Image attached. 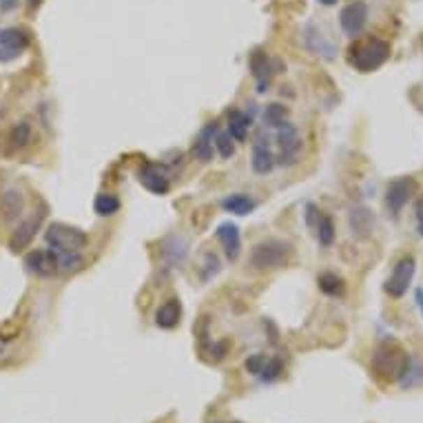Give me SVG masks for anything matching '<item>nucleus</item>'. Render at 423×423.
I'll return each instance as SVG.
<instances>
[{
	"mask_svg": "<svg viewBox=\"0 0 423 423\" xmlns=\"http://www.w3.org/2000/svg\"><path fill=\"white\" fill-rule=\"evenodd\" d=\"M277 147H279V153H277V164L281 166H295L299 162V156H302V135L297 131V126L292 122H284L277 129Z\"/></svg>",
	"mask_w": 423,
	"mask_h": 423,
	"instance_id": "39448f33",
	"label": "nucleus"
},
{
	"mask_svg": "<svg viewBox=\"0 0 423 423\" xmlns=\"http://www.w3.org/2000/svg\"><path fill=\"white\" fill-rule=\"evenodd\" d=\"M317 286L328 297H343L346 292V281L335 273H322L317 277Z\"/></svg>",
	"mask_w": 423,
	"mask_h": 423,
	"instance_id": "b1692460",
	"label": "nucleus"
},
{
	"mask_svg": "<svg viewBox=\"0 0 423 423\" xmlns=\"http://www.w3.org/2000/svg\"><path fill=\"white\" fill-rule=\"evenodd\" d=\"M22 211H24V195L14 186L5 188L3 195H0V215H3V220L14 222L22 215Z\"/></svg>",
	"mask_w": 423,
	"mask_h": 423,
	"instance_id": "4468645a",
	"label": "nucleus"
},
{
	"mask_svg": "<svg viewBox=\"0 0 423 423\" xmlns=\"http://www.w3.org/2000/svg\"><path fill=\"white\" fill-rule=\"evenodd\" d=\"M120 198L115 193H98L96 200H94V211L100 215V217H111L120 211Z\"/></svg>",
	"mask_w": 423,
	"mask_h": 423,
	"instance_id": "bb28decb",
	"label": "nucleus"
},
{
	"mask_svg": "<svg viewBox=\"0 0 423 423\" xmlns=\"http://www.w3.org/2000/svg\"><path fill=\"white\" fill-rule=\"evenodd\" d=\"M286 118H288V109L284 105H279V102L266 105V109L262 113V120H264L266 129H279V126L286 122Z\"/></svg>",
	"mask_w": 423,
	"mask_h": 423,
	"instance_id": "393cba45",
	"label": "nucleus"
},
{
	"mask_svg": "<svg viewBox=\"0 0 423 423\" xmlns=\"http://www.w3.org/2000/svg\"><path fill=\"white\" fill-rule=\"evenodd\" d=\"M213 147H215L217 153H220V158H224V160L235 156V140L228 131H217L215 140H213Z\"/></svg>",
	"mask_w": 423,
	"mask_h": 423,
	"instance_id": "c85d7f7f",
	"label": "nucleus"
},
{
	"mask_svg": "<svg viewBox=\"0 0 423 423\" xmlns=\"http://www.w3.org/2000/svg\"><path fill=\"white\" fill-rule=\"evenodd\" d=\"M179 317H182V304L177 299H166L164 304L158 306L156 311V326L171 330L179 324Z\"/></svg>",
	"mask_w": 423,
	"mask_h": 423,
	"instance_id": "412c9836",
	"label": "nucleus"
},
{
	"mask_svg": "<svg viewBox=\"0 0 423 423\" xmlns=\"http://www.w3.org/2000/svg\"><path fill=\"white\" fill-rule=\"evenodd\" d=\"M45 242L49 244V248H54V251L80 253L89 244V235L78 226L54 222V224H49L45 230Z\"/></svg>",
	"mask_w": 423,
	"mask_h": 423,
	"instance_id": "20e7f679",
	"label": "nucleus"
},
{
	"mask_svg": "<svg viewBox=\"0 0 423 423\" xmlns=\"http://www.w3.org/2000/svg\"><path fill=\"white\" fill-rule=\"evenodd\" d=\"M415 222H417L419 237H423V195L417 198V202H415Z\"/></svg>",
	"mask_w": 423,
	"mask_h": 423,
	"instance_id": "72a5a7b5",
	"label": "nucleus"
},
{
	"mask_svg": "<svg viewBox=\"0 0 423 423\" xmlns=\"http://www.w3.org/2000/svg\"><path fill=\"white\" fill-rule=\"evenodd\" d=\"M388 58H390V43L375 36L364 38V40H355L348 47V54H346L348 65L359 73L377 71L379 67L386 65Z\"/></svg>",
	"mask_w": 423,
	"mask_h": 423,
	"instance_id": "f257e3e1",
	"label": "nucleus"
},
{
	"mask_svg": "<svg viewBox=\"0 0 423 423\" xmlns=\"http://www.w3.org/2000/svg\"><path fill=\"white\" fill-rule=\"evenodd\" d=\"M279 375H281V362H279V359H268L260 377L264 381H275Z\"/></svg>",
	"mask_w": 423,
	"mask_h": 423,
	"instance_id": "2f4dec72",
	"label": "nucleus"
},
{
	"mask_svg": "<svg viewBox=\"0 0 423 423\" xmlns=\"http://www.w3.org/2000/svg\"><path fill=\"white\" fill-rule=\"evenodd\" d=\"M415 273H417V262H415L413 255H406V258H401L399 262L394 264L390 277L386 279V286H383V290H386L392 299H401L403 295L408 292L410 284H413Z\"/></svg>",
	"mask_w": 423,
	"mask_h": 423,
	"instance_id": "423d86ee",
	"label": "nucleus"
},
{
	"mask_svg": "<svg viewBox=\"0 0 423 423\" xmlns=\"http://www.w3.org/2000/svg\"><path fill=\"white\" fill-rule=\"evenodd\" d=\"M29 45H31V34L27 29H22V27L0 29V47L16 51V54H22Z\"/></svg>",
	"mask_w": 423,
	"mask_h": 423,
	"instance_id": "6ab92c4d",
	"label": "nucleus"
},
{
	"mask_svg": "<svg viewBox=\"0 0 423 423\" xmlns=\"http://www.w3.org/2000/svg\"><path fill=\"white\" fill-rule=\"evenodd\" d=\"M34 138V129L29 122H18L14 129L9 133V142H11V149H24Z\"/></svg>",
	"mask_w": 423,
	"mask_h": 423,
	"instance_id": "cd10ccee",
	"label": "nucleus"
},
{
	"mask_svg": "<svg viewBox=\"0 0 423 423\" xmlns=\"http://www.w3.org/2000/svg\"><path fill=\"white\" fill-rule=\"evenodd\" d=\"M319 215H322V211H319L315 204H306V224L315 228V224H317V220H319Z\"/></svg>",
	"mask_w": 423,
	"mask_h": 423,
	"instance_id": "f704fd0d",
	"label": "nucleus"
},
{
	"mask_svg": "<svg viewBox=\"0 0 423 423\" xmlns=\"http://www.w3.org/2000/svg\"><path fill=\"white\" fill-rule=\"evenodd\" d=\"M215 235H217V239H220V244L224 246L226 258H228L230 262H235V260L239 258V253H242V235H239L237 224L224 222V224L217 226Z\"/></svg>",
	"mask_w": 423,
	"mask_h": 423,
	"instance_id": "ddd939ff",
	"label": "nucleus"
},
{
	"mask_svg": "<svg viewBox=\"0 0 423 423\" xmlns=\"http://www.w3.org/2000/svg\"><path fill=\"white\" fill-rule=\"evenodd\" d=\"M20 54H16V51H9V49H5V47H0V60L3 62H9V60H16Z\"/></svg>",
	"mask_w": 423,
	"mask_h": 423,
	"instance_id": "c9c22d12",
	"label": "nucleus"
},
{
	"mask_svg": "<svg viewBox=\"0 0 423 423\" xmlns=\"http://www.w3.org/2000/svg\"><path fill=\"white\" fill-rule=\"evenodd\" d=\"M251 124H253V118L248 113L239 111V109L228 111V133L233 135L235 142H244V140L248 138Z\"/></svg>",
	"mask_w": 423,
	"mask_h": 423,
	"instance_id": "5701e85b",
	"label": "nucleus"
},
{
	"mask_svg": "<svg viewBox=\"0 0 423 423\" xmlns=\"http://www.w3.org/2000/svg\"><path fill=\"white\" fill-rule=\"evenodd\" d=\"M302 40H304V47L311 51L315 56H322L326 60H332L337 54V47L335 43L330 40V38L324 34L322 27H317L315 22H306L304 24V31H302Z\"/></svg>",
	"mask_w": 423,
	"mask_h": 423,
	"instance_id": "1a4fd4ad",
	"label": "nucleus"
},
{
	"mask_svg": "<svg viewBox=\"0 0 423 423\" xmlns=\"http://www.w3.org/2000/svg\"><path fill=\"white\" fill-rule=\"evenodd\" d=\"M24 266H27V271L34 273L36 277H54L60 273L58 268V253L54 248L49 251H31L27 253V258H24Z\"/></svg>",
	"mask_w": 423,
	"mask_h": 423,
	"instance_id": "9b49d317",
	"label": "nucleus"
},
{
	"mask_svg": "<svg viewBox=\"0 0 423 423\" xmlns=\"http://www.w3.org/2000/svg\"><path fill=\"white\" fill-rule=\"evenodd\" d=\"M251 73H253V78L258 80V91L260 94L268 91V78H271V73H275V71L264 51H255L251 56Z\"/></svg>",
	"mask_w": 423,
	"mask_h": 423,
	"instance_id": "aec40b11",
	"label": "nucleus"
},
{
	"mask_svg": "<svg viewBox=\"0 0 423 423\" xmlns=\"http://www.w3.org/2000/svg\"><path fill=\"white\" fill-rule=\"evenodd\" d=\"M27 3H29L31 9H36V7H40V5H43V0H27Z\"/></svg>",
	"mask_w": 423,
	"mask_h": 423,
	"instance_id": "58836bf2",
	"label": "nucleus"
},
{
	"mask_svg": "<svg viewBox=\"0 0 423 423\" xmlns=\"http://www.w3.org/2000/svg\"><path fill=\"white\" fill-rule=\"evenodd\" d=\"M315 228H317V239H319V244L326 246V248L335 244L337 230H335V222H332V217H330V215H326V213L319 215V220H317Z\"/></svg>",
	"mask_w": 423,
	"mask_h": 423,
	"instance_id": "a878e982",
	"label": "nucleus"
},
{
	"mask_svg": "<svg viewBox=\"0 0 423 423\" xmlns=\"http://www.w3.org/2000/svg\"><path fill=\"white\" fill-rule=\"evenodd\" d=\"M410 366V357L394 339H386L379 343V348L373 355V370L383 381H401Z\"/></svg>",
	"mask_w": 423,
	"mask_h": 423,
	"instance_id": "f03ea898",
	"label": "nucleus"
},
{
	"mask_svg": "<svg viewBox=\"0 0 423 423\" xmlns=\"http://www.w3.org/2000/svg\"><path fill=\"white\" fill-rule=\"evenodd\" d=\"M348 224H350V230H352L355 237L366 239V237H370V233H373L375 215L370 213V209H366V207H355L348 215Z\"/></svg>",
	"mask_w": 423,
	"mask_h": 423,
	"instance_id": "f3484780",
	"label": "nucleus"
},
{
	"mask_svg": "<svg viewBox=\"0 0 423 423\" xmlns=\"http://www.w3.org/2000/svg\"><path fill=\"white\" fill-rule=\"evenodd\" d=\"M415 193H417L415 177L403 175V177L392 179V182L388 184V188H386V209L396 217L403 211L406 204L415 198Z\"/></svg>",
	"mask_w": 423,
	"mask_h": 423,
	"instance_id": "6e6552de",
	"label": "nucleus"
},
{
	"mask_svg": "<svg viewBox=\"0 0 423 423\" xmlns=\"http://www.w3.org/2000/svg\"><path fill=\"white\" fill-rule=\"evenodd\" d=\"M138 179L153 195H166L171 191V173L160 162H144L138 171Z\"/></svg>",
	"mask_w": 423,
	"mask_h": 423,
	"instance_id": "0eeeda50",
	"label": "nucleus"
},
{
	"mask_svg": "<svg viewBox=\"0 0 423 423\" xmlns=\"http://www.w3.org/2000/svg\"><path fill=\"white\" fill-rule=\"evenodd\" d=\"M220 131V126L217 122H207V126L200 131V135L195 138L193 142V156L200 160V162H211L213 160V140H215V133Z\"/></svg>",
	"mask_w": 423,
	"mask_h": 423,
	"instance_id": "dca6fc26",
	"label": "nucleus"
},
{
	"mask_svg": "<svg viewBox=\"0 0 423 423\" xmlns=\"http://www.w3.org/2000/svg\"><path fill=\"white\" fill-rule=\"evenodd\" d=\"M251 166L258 175H266L271 173L277 166V158L271 149V144H262V142H253V156H251Z\"/></svg>",
	"mask_w": 423,
	"mask_h": 423,
	"instance_id": "a211bd4d",
	"label": "nucleus"
},
{
	"mask_svg": "<svg viewBox=\"0 0 423 423\" xmlns=\"http://www.w3.org/2000/svg\"><path fill=\"white\" fill-rule=\"evenodd\" d=\"M317 3H319V5H326V7H330V5H335L337 0H317Z\"/></svg>",
	"mask_w": 423,
	"mask_h": 423,
	"instance_id": "ea45409f",
	"label": "nucleus"
},
{
	"mask_svg": "<svg viewBox=\"0 0 423 423\" xmlns=\"http://www.w3.org/2000/svg\"><path fill=\"white\" fill-rule=\"evenodd\" d=\"M186 255H188V242H186V237H182V235H171V237L164 239V244H162V258H164V262L169 264L171 268L182 266L184 260H186Z\"/></svg>",
	"mask_w": 423,
	"mask_h": 423,
	"instance_id": "2eb2a0df",
	"label": "nucleus"
},
{
	"mask_svg": "<svg viewBox=\"0 0 423 423\" xmlns=\"http://www.w3.org/2000/svg\"><path fill=\"white\" fill-rule=\"evenodd\" d=\"M292 255H295V248L290 242L268 237L253 246L251 264L255 271H277V268H284L292 260Z\"/></svg>",
	"mask_w": 423,
	"mask_h": 423,
	"instance_id": "7ed1b4c3",
	"label": "nucleus"
},
{
	"mask_svg": "<svg viewBox=\"0 0 423 423\" xmlns=\"http://www.w3.org/2000/svg\"><path fill=\"white\" fill-rule=\"evenodd\" d=\"M40 224H43V217H40V215L27 217L24 222H20V224L16 226L14 233H11V237H9V248L14 251V253L27 248L31 242H34L36 233L40 230Z\"/></svg>",
	"mask_w": 423,
	"mask_h": 423,
	"instance_id": "f8f14e48",
	"label": "nucleus"
},
{
	"mask_svg": "<svg viewBox=\"0 0 423 423\" xmlns=\"http://www.w3.org/2000/svg\"><path fill=\"white\" fill-rule=\"evenodd\" d=\"M18 7V0H0V9L5 11V14H9V11H14Z\"/></svg>",
	"mask_w": 423,
	"mask_h": 423,
	"instance_id": "e433bc0d",
	"label": "nucleus"
},
{
	"mask_svg": "<svg viewBox=\"0 0 423 423\" xmlns=\"http://www.w3.org/2000/svg\"><path fill=\"white\" fill-rule=\"evenodd\" d=\"M266 362H268V359H266L264 355H253L248 362H246V370H248L251 375L260 377L262 370H264V366H266Z\"/></svg>",
	"mask_w": 423,
	"mask_h": 423,
	"instance_id": "473e14b6",
	"label": "nucleus"
},
{
	"mask_svg": "<svg viewBox=\"0 0 423 423\" xmlns=\"http://www.w3.org/2000/svg\"><path fill=\"white\" fill-rule=\"evenodd\" d=\"M217 273H220V258H217L215 253H207L204 255V264H202V277L213 279Z\"/></svg>",
	"mask_w": 423,
	"mask_h": 423,
	"instance_id": "7c9ffc66",
	"label": "nucleus"
},
{
	"mask_svg": "<svg viewBox=\"0 0 423 423\" xmlns=\"http://www.w3.org/2000/svg\"><path fill=\"white\" fill-rule=\"evenodd\" d=\"M58 253V268L60 273H73L82 266V258L80 253H65V251H56Z\"/></svg>",
	"mask_w": 423,
	"mask_h": 423,
	"instance_id": "c756f323",
	"label": "nucleus"
},
{
	"mask_svg": "<svg viewBox=\"0 0 423 423\" xmlns=\"http://www.w3.org/2000/svg\"><path fill=\"white\" fill-rule=\"evenodd\" d=\"M368 22V5L364 0H355V3H348L339 14V24L346 36L357 38L359 34L364 31Z\"/></svg>",
	"mask_w": 423,
	"mask_h": 423,
	"instance_id": "9d476101",
	"label": "nucleus"
},
{
	"mask_svg": "<svg viewBox=\"0 0 423 423\" xmlns=\"http://www.w3.org/2000/svg\"><path fill=\"white\" fill-rule=\"evenodd\" d=\"M415 299H417V306H419L421 317H423V288H417V292H415Z\"/></svg>",
	"mask_w": 423,
	"mask_h": 423,
	"instance_id": "4c0bfd02",
	"label": "nucleus"
},
{
	"mask_svg": "<svg viewBox=\"0 0 423 423\" xmlns=\"http://www.w3.org/2000/svg\"><path fill=\"white\" fill-rule=\"evenodd\" d=\"M222 209L226 213H233V215L244 217V215H251L255 209H258V202H255L246 193H233V195H226L222 200Z\"/></svg>",
	"mask_w": 423,
	"mask_h": 423,
	"instance_id": "4be33fe9",
	"label": "nucleus"
}]
</instances>
